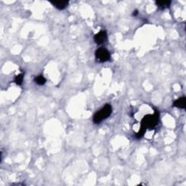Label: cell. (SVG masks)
I'll use <instances>...</instances> for the list:
<instances>
[{"instance_id":"obj_8","label":"cell","mask_w":186,"mask_h":186,"mask_svg":"<svg viewBox=\"0 0 186 186\" xmlns=\"http://www.w3.org/2000/svg\"><path fill=\"white\" fill-rule=\"evenodd\" d=\"M34 82L39 85H44L46 83L47 80L42 75H39L34 78Z\"/></svg>"},{"instance_id":"obj_7","label":"cell","mask_w":186,"mask_h":186,"mask_svg":"<svg viewBox=\"0 0 186 186\" xmlns=\"http://www.w3.org/2000/svg\"><path fill=\"white\" fill-rule=\"evenodd\" d=\"M156 4L158 6V7L160 8V9L164 10L170 6L171 1H156Z\"/></svg>"},{"instance_id":"obj_4","label":"cell","mask_w":186,"mask_h":186,"mask_svg":"<svg viewBox=\"0 0 186 186\" xmlns=\"http://www.w3.org/2000/svg\"><path fill=\"white\" fill-rule=\"evenodd\" d=\"M94 40L96 44L99 45L104 44L108 40V35H107V32L105 31H100V32H98V34L95 35Z\"/></svg>"},{"instance_id":"obj_9","label":"cell","mask_w":186,"mask_h":186,"mask_svg":"<svg viewBox=\"0 0 186 186\" xmlns=\"http://www.w3.org/2000/svg\"><path fill=\"white\" fill-rule=\"evenodd\" d=\"M23 77H24L23 74H18V76H15L14 82H15V84H18V85H21L23 84Z\"/></svg>"},{"instance_id":"obj_6","label":"cell","mask_w":186,"mask_h":186,"mask_svg":"<svg viewBox=\"0 0 186 186\" xmlns=\"http://www.w3.org/2000/svg\"><path fill=\"white\" fill-rule=\"evenodd\" d=\"M173 106L177 107L179 108L185 109L186 106V98L185 97H182L177 99V100H175L174 103H173Z\"/></svg>"},{"instance_id":"obj_10","label":"cell","mask_w":186,"mask_h":186,"mask_svg":"<svg viewBox=\"0 0 186 186\" xmlns=\"http://www.w3.org/2000/svg\"><path fill=\"white\" fill-rule=\"evenodd\" d=\"M137 13H138L137 10H135V11L133 12V14H132V15H133L134 16H135V15H137Z\"/></svg>"},{"instance_id":"obj_2","label":"cell","mask_w":186,"mask_h":186,"mask_svg":"<svg viewBox=\"0 0 186 186\" xmlns=\"http://www.w3.org/2000/svg\"><path fill=\"white\" fill-rule=\"evenodd\" d=\"M112 113V107L110 104H106L100 109L97 111L93 116V122L96 125H98L102 122L104 119H106Z\"/></svg>"},{"instance_id":"obj_5","label":"cell","mask_w":186,"mask_h":186,"mask_svg":"<svg viewBox=\"0 0 186 186\" xmlns=\"http://www.w3.org/2000/svg\"><path fill=\"white\" fill-rule=\"evenodd\" d=\"M51 4L53 5H54L57 9L58 10H63L69 5V2L66 1V0H63V1H53L51 2Z\"/></svg>"},{"instance_id":"obj_3","label":"cell","mask_w":186,"mask_h":186,"mask_svg":"<svg viewBox=\"0 0 186 186\" xmlns=\"http://www.w3.org/2000/svg\"><path fill=\"white\" fill-rule=\"evenodd\" d=\"M95 57L98 61L101 63H104V62H107L110 60L111 55L108 49L101 47L96 50Z\"/></svg>"},{"instance_id":"obj_1","label":"cell","mask_w":186,"mask_h":186,"mask_svg":"<svg viewBox=\"0 0 186 186\" xmlns=\"http://www.w3.org/2000/svg\"><path fill=\"white\" fill-rule=\"evenodd\" d=\"M159 121V113L157 111H155L154 114H148L142 118L141 121V125H140V129L139 132L136 134L135 137L137 139H140L143 137L145 132L148 129H154L156 126L158 125Z\"/></svg>"}]
</instances>
